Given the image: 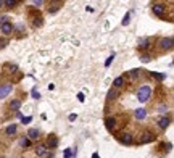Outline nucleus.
<instances>
[{"mask_svg":"<svg viewBox=\"0 0 174 158\" xmlns=\"http://www.w3.org/2000/svg\"><path fill=\"white\" fill-rule=\"evenodd\" d=\"M150 95H152V89H150L148 86H142L140 89L137 90V100L140 103H145V102H148Z\"/></svg>","mask_w":174,"mask_h":158,"instance_id":"1","label":"nucleus"},{"mask_svg":"<svg viewBox=\"0 0 174 158\" xmlns=\"http://www.w3.org/2000/svg\"><path fill=\"white\" fill-rule=\"evenodd\" d=\"M36 153H37V156H40V158H52V153H49V148H47L45 144H40V145H37Z\"/></svg>","mask_w":174,"mask_h":158,"instance_id":"2","label":"nucleus"},{"mask_svg":"<svg viewBox=\"0 0 174 158\" xmlns=\"http://www.w3.org/2000/svg\"><path fill=\"white\" fill-rule=\"evenodd\" d=\"M160 49L161 50H171L172 49V37H163L160 40Z\"/></svg>","mask_w":174,"mask_h":158,"instance_id":"3","label":"nucleus"},{"mask_svg":"<svg viewBox=\"0 0 174 158\" xmlns=\"http://www.w3.org/2000/svg\"><path fill=\"white\" fill-rule=\"evenodd\" d=\"M58 147V139H56L55 134H50L49 137H47V148H56Z\"/></svg>","mask_w":174,"mask_h":158,"instance_id":"4","label":"nucleus"},{"mask_svg":"<svg viewBox=\"0 0 174 158\" xmlns=\"http://www.w3.org/2000/svg\"><path fill=\"white\" fill-rule=\"evenodd\" d=\"M152 10H153V13H155L157 16H163L164 11H166V7L161 5V3H153V5H152Z\"/></svg>","mask_w":174,"mask_h":158,"instance_id":"5","label":"nucleus"},{"mask_svg":"<svg viewBox=\"0 0 174 158\" xmlns=\"http://www.w3.org/2000/svg\"><path fill=\"white\" fill-rule=\"evenodd\" d=\"M13 29H15V26H13L10 21H8V23H3V24H0V31H2L5 36H10L11 32H13Z\"/></svg>","mask_w":174,"mask_h":158,"instance_id":"6","label":"nucleus"},{"mask_svg":"<svg viewBox=\"0 0 174 158\" xmlns=\"http://www.w3.org/2000/svg\"><path fill=\"white\" fill-rule=\"evenodd\" d=\"M155 141V134L150 132V131H145L140 137V144H148V142H153Z\"/></svg>","mask_w":174,"mask_h":158,"instance_id":"7","label":"nucleus"},{"mask_svg":"<svg viewBox=\"0 0 174 158\" xmlns=\"http://www.w3.org/2000/svg\"><path fill=\"white\" fill-rule=\"evenodd\" d=\"M13 90V86L11 84H3L2 87H0V99H5V97H8V94Z\"/></svg>","mask_w":174,"mask_h":158,"instance_id":"8","label":"nucleus"},{"mask_svg":"<svg viewBox=\"0 0 174 158\" xmlns=\"http://www.w3.org/2000/svg\"><path fill=\"white\" fill-rule=\"evenodd\" d=\"M40 137V132H39V129H36V128H31L29 131H27V139L29 141H37V139Z\"/></svg>","mask_w":174,"mask_h":158,"instance_id":"9","label":"nucleus"},{"mask_svg":"<svg viewBox=\"0 0 174 158\" xmlns=\"http://www.w3.org/2000/svg\"><path fill=\"white\" fill-rule=\"evenodd\" d=\"M118 139L123 145H131V144H132V136H131V134H121Z\"/></svg>","mask_w":174,"mask_h":158,"instance_id":"10","label":"nucleus"},{"mask_svg":"<svg viewBox=\"0 0 174 158\" xmlns=\"http://www.w3.org/2000/svg\"><path fill=\"white\" fill-rule=\"evenodd\" d=\"M134 116L137 119H145V118H147V110H145V108H137L134 111Z\"/></svg>","mask_w":174,"mask_h":158,"instance_id":"11","label":"nucleus"},{"mask_svg":"<svg viewBox=\"0 0 174 158\" xmlns=\"http://www.w3.org/2000/svg\"><path fill=\"white\" fill-rule=\"evenodd\" d=\"M169 124H171V119H169L168 116H163V118H160V121H158V126L161 129H166Z\"/></svg>","mask_w":174,"mask_h":158,"instance_id":"12","label":"nucleus"},{"mask_svg":"<svg viewBox=\"0 0 174 158\" xmlns=\"http://www.w3.org/2000/svg\"><path fill=\"white\" fill-rule=\"evenodd\" d=\"M105 126H106L108 131H113L115 126H116V118H106L105 119Z\"/></svg>","mask_w":174,"mask_h":158,"instance_id":"13","label":"nucleus"},{"mask_svg":"<svg viewBox=\"0 0 174 158\" xmlns=\"http://www.w3.org/2000/svg\"><path fill=\"white\" fill-rule=\"evenodd\" d=\"M148 47H150V40L147 39V37H144V39L139 40V49L140 50H145V49H148Z\"/></svg>","mask_w":174,"mask_h":158,"instance_id":"14","label":"nucleus"},{"mask_svg":"<svg viewBox=\"0 0 174 158\" xmlns=\"http://www.w3.org/2000/svg\"><path fill=\"white\" fill-rule=\"evenodd\" d=\"M16 131H18L16 124H10V126L5 129V134H7V136H13V134H16Z\"/></svg>","mask_w":174,"mask_h":158,"instance_id":"15","label":"nucleus"},{"mask_svg":"<svg viewBox=\"0 0 174 158\" xmlns=\"http://www.w3.org/2000/svg\"><path fill=\"white\" fill-rule=\"evenodd\" d=\"M20 106H21V100L15 99V100L10 102V108H11L13 111H18V110H20Z\"/></svg>","mask_w":174,"mask_h":158,"instance_id":"16","label":"nucleus"},{"mask_svg":"<svg viewBox=\"0 0 174 158\" xmlns=\"http://www.w3.org/2000/svg\"><path fill=\"white\" fill-rule=\"evenodd\" d=\"M113 84H115V87H121L124 84V76H118L115 81H113Z\"/></svg>","mask_w":174,"mask_h":158,"instance_id":"17","label":"nucleus"},{"mask_svg":"<svg viewBox=\"0 0 174 158\" xmlns=\"http://www.w3.org/2000/svg\"><path fill=\"white\" fill-rule=\"evenodd\" d=\"M150 74H152L153 77H157L158 81H163V79L166 77V74H161V73H155V71H150Z\"/></svg>","mask_w":174,"mask_h":158,"instance_id":"18","label":"nucleus"},{"mask_svg":"<svg viewBox=\"0 0 174 158\" xmlns=\"http://www.w3.org/2000/svg\"><path fill=\"white\" fill-rule=\"evenodd\" d=\"M150 60H152V57H150L148 53H144V55H140V62H144V63H148Z\"/></svg>","mask_w":174,"mask_h":158,"instance_id":"19","label":"nucleus"},{"mask_svg":"<svg viewBox=\"0 0 174 158\" xmlns=\"http://www.w3.org/2000/svg\"><path fill=\"white\" fill-rule=\"evenodd\" d=\"M140 71L142 69H131L129 74H131V77H137V76H140Z\"/></svg>","mask_w":174,"mask_h":158,"instance_id":"20","label":"nucleus"},{"mask_svg":"<svg viewBox=\"0 0 174 158\" xmlns=\"http://www.w3.org/2000/svg\"><path fill=\"white\" fill-rule=\"evenodd\" d=\"M129 23H131V15H129V13H126L124 18H123V26H128Z\"/></svg>","mask_w":174,"mask_h":158,"instance_id":"21","label":"nucleus"},{"mask_svg":"<svg viewBox=\"0 0 174 158\" xmlns=\"http://www.w3.org/2000/svg\"><path fill=\"white\" fill-rule=\"evenodd\" d=\"M32 121V116H21V123L23 124H27V123H31Z\"/></svg>","mask_w":174,"mask_h":158,"instance_id":"22","label":"nucleus"},{"mask_svg":"<svg viewBox=\"0 0 174 158\" xmlns=\"http://www.w3.org/2000/svg\"><path fill=\"white\" fill-rule=\"evenodd\" d=\"M16 0H5V2H3V5H7V7H15L16 5Z\"/></svg>","mask_w":174,"mask_h":158,"instance_id":"23","label":"nucleus"},{"mask_svg":"<svg viewBox=\"0 0 174 158\" xmlns=\"http://www.w3.org/2000/svg\"><path fill=\"white\" fill-rule=\"evenodd\" d=\"M20 144H21V147H27V145H29V144H31V141H29V139H27V137H23Z\"/></svg>","mask_w":174,"mask_h":158,"instance_id":"24","label":"nucleus"},{"mask_svg":"<svg viewBox=\"0 0 174 158\" xmlns=\"http://www.w3.org/2000/svg\"><path fill=\"white\" fill-rule=\"evenodd\" d=\"M113 60H115V53H113V55H110V57L106 58V62H105V66H106V68H108V66H110V65L113 63Z\"/></svg>","mask_w":174,"mask_h":158,"instance_id":"25","label":"nucleus"},{"mask_svg":"<svg viewBox=\"0 0 174 158\" xmlns=\"http://www.w3.org/2000/svg\"><path fill=\"white\" fill-rule=\"evenodd\" d=\"M31 95H32V99H36V100H39V99H40V94L37 92V89H32Z\"/></svg>","mask_w":174,"mask_h":158,"instance_id":"26","label":"nucleus"},{"mask_svg":"<svg viewBox=\"0 0 174 158\" xmlns=\"http://www.w3.org/2000/svg\"><path fill=\"white\" fill-rule=\"evenodd\" d=\"M63 156H65V158H71V156H73V150H69V148H66V150L63 152Z\"/></svg>","mask_w":174,"mask_h":158,"instance_id":"27","label":"nucleus"},{"mask_svg":"<svg viewBox=\"0 0 174 158\" xmlns=\"http://www.w3.org/2000/svg\"><path fill=\"white\" fill-rule=\"evenodd\" d=\"M115 97H116V92H115V90H113V89H111L110 92H108V99H110V100H111V99H115Z\"/></svg>","mask_w":174,"mask_h":158,"instance_id":"28","label":"nucleus"},{"mask_svg":"<svg viewBox=\"0 0 174 158\" xmlns=\"http://www.w3.org/2000/svg\"><path fill=\"white\" fill-rule=\"evenodd\" d=\"M76 118H78V115H76V113H71L68 119H69V121H76Z\"/></svg>","mask_w":174,"mask_h":158,"instance_id":"29","label":"nucleus"},{"mask_svg":"<svg viewBox=\"0 0 174 158\" xmlns=\"http://www.w3.org/2000/svg\"><path fill=\"white\" fill-rule=\"evenodd\" d=\"M3 23H8V16H0V24H3Z\"/></svg>","mask_w":174,"mask_h":158,"instance_id":"30","label":"nucleus"},{"mask_svg":"<svg viewBox=\"0 0 174 158\" xmlns=\"http://www.w3.org/2000/svg\"><path fill=\"white\" fill-rule=\"evenodd\" d=\"M78 100H79V102H84V100H86V97H84L82 92H81V94H78Z\"/></svg>","mask_w":174,"mask_h":158,"instance_id":"31","label":"nucleus"},{"mask_svg":"<svg viewBox=\"0 0 174 158\" xmlns=\"http://www.w3.org/2000/svg\"><path fill=\"white\" fill-rule=\"evenodd\" d=\"M168 108H166V106H160V111H161V113H164V111H166Z\"/></svg>","mask_w":174,"mask_h":158,"instance_id":"32","label":"nucleus"},{"mask_svg":"<svg viewBox=\"0 0 174 158\" xmlns=\"http://www.w3.org/2000/svg\"><path fill=\"white\" fill-rule=\"evenodd\" d=\"M92 158H100V155H98V153H93V155H92Z\"/></svg>","mask_w":174,"mask_h":158,"instance_id":"33","label":"nucleus"},{"mask_svg":"<svg viewBox=\"0 0 174 158\" xmlns=\"http://www.w3.org/2000/svg\"><path fill=\"white\" fill-rule=\"evenodd\" d=\"M2 5H3V2H2V0H0V7H2Z\"/></svg>","mask_w":174,"mask_h":158,"instance_id":"34","label":"nucleus"}]
</instances>
